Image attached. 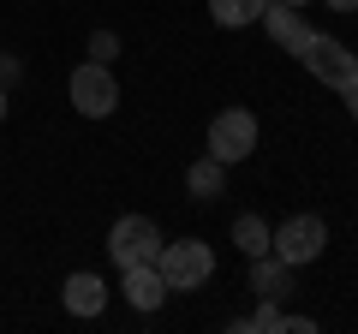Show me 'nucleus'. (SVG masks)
Masks as SVG:
<instances>
[{"instance_id":"nucleus-1","label":"nucleus","mask_w":358,"mask_h":334,"mask_svg":"<svg viewBox=\"0 0 358 334\" xmlns=\"http://www.w3.org/2000/svg\"><path fill=\"white\" fill-rule=\"evenodd\" d=\"M155 269H162L167 293H197V286L215 275V251H209L203 239H162Z\"/></svg>"},{"instance_id":"nucleus-2","label":"nucleus","mask_w":358,"mask_h":334,"mask_svg":"<svg viewBox=\"0 0 358 334\" xmlns=\"http://www.w3.org/2000/svg\"><path fill=\"white\" fill-rule=\"evenodd\" d=\"M268 251H275L287 269H310V263L329 251V221L322 215H287L281 227L268 233Z\"/></svg>"},{"instance_id":"nucleus-3","label":"nucleus","mask_w":358,"mask_h":334,"mask_svg":"<svg viewBox=\"0 0 358 334\" xmlns=\"http://www.w3.org/2000/svg\"><path fill=\"white\" fill-rule=\"evenodd\" d=\"M66 96H72V108L84 119H108L120 108V84H114V66H102V60H84L72 72V84H66Z\"/></svg>"},{"instance_id":"nucleus-4","label":"nucleus","mask_w":358,"mask_h":334,"mask_svg":"<svg viewBox=\"0 0 358 334\" xmlns=\"http://www.w3.org/2000/svg\"><path fill=\"white\" fill-rule=\"evenodd\" d=\"M155 251H162V227H155V215H120L114 227H108V257H114V269L155 263Z\"/></svg>"},{"instance_id":"nucleus-5","label":"nucleus","mask_w":358,"mask_h":334,"mask_svg":"<svg viewBox=\"0 0 358 334\" xmlns=\"http://www.w3.org/2000/svg\"><path fill=\"white\" fill-rule=\"evenodd\" d=\"M257 138H263V126H257L251 108H221L215 119H209V155L215 161H245V155L257 150Z\"/></svg>"},{"instance_id":"nucleus-6","label":"nucleus","mask_w":358,"mask_h":334,"mask_svg":"<svg viewBox=\"0 0 358 334\" xmlns=\"http://www.w3.org/2000/svg\"><path fill=\"white\" fill-rule=\"evenodd\" d=\"M299 66H305L317 84H329V90H341L346 84V72L358 66V54L346 48L341 36H322V30H310L305 42H299Z\"/></svg>"},{"instance_id":"nucleus-7","label":"nucleus","mask_w":358,"mask_h":334,"mask_svg":"<svg viewBox=\"0 0 358 334\" xmlns=\"http://www.w3.org/2000/svg\"><path fill=\"white\" fill-rule=\"evenodd\" d=\"M120 293H126L131 310H162L167 281H162V269H155V263H131V269H120Z\"/></svg>"},{"instance_id":"nucleus-8","label":"nucleus","mask_w":358,"mask_h":334,"mask_svg":"<svg viewBox=\"0 0 358 334\" xmlns=\"http://www.w3.org/2000/svg\"><path fill=\"white\" fill-rule=\"evenodd\" d=\"M60 305L72 310V317H102V310H108V281H102V275H90V269L66 275V286H60Z\"/></svg>"},{"instance_id":"nucleus-9","label":"nucleus","mask_w":358,"mask_h":334,"mask_svg":"<svg viewBox=\"0 0 358 334\" xmlns=\"http://www.w3.org/2000/svg\"><path fill=\"white\" fill-rule=\"evenodd\" d=\"M263 30H268V42H275V48L299 54V42L310 36V24H305V6H281V0H268V6H263Z\"/></svg>"},{"instance_id":"nucleus-10","label":"nucleus","mask_w":358,"mask_h":334,"mask_svg":"<svg viewBox=\"0 0 358 334\" xmlns=\"http://www.w3.org/2000/svg\"><path fill=\"white\" fill-rule=\"evenodd\" d=\"M293 275H299V269H287L275 251H268V257H251V293H257V298H275V305H281V298L293 293Z\"/></svg>"},{"instance_id":"nucleus-11","label":"nucleus","mask_w":358,"mask_h":334,"mask_svg":"<svg viewBox=\"0 0 358 334\" xmlns=\"http://www.w3.org/2000/svg\"><path fill=\"white\" fill-rule=\"evenodd\" d=\"M185 191L197 197V203H209V197L227 191V161H215V155H203V161H192V173H185Z\"/></svg>"},{"instance_id":"nucleus-12","label":"nucleus","mask_w":358,"mask_h":334,"mask_svg":"<svg viewBox=\"0 0 358 334\" xmlns=\"http://www.w3.org/2000/svg\"><path fill=\"white\" fill-rule=\"evenodd\" d=\"M263 6L268 0H209V18H215L221 30H245V24L263 18Z\"/></svg>"},{"instance_id":"nucleus-13","label":"nucleus","mask_w":358,"mask_h":334,"mask_svg":"<svg viewBox=\"0 0 358 334\" xmlns=\"http://www.w3.org/2000/svg\"><path fill=\"white\" fill-rule=\"evenodd\" d=\"M268 233H275V227H268L263 215H239V221H233V245L245 251V263H251V257H268Z\"/></svg>"},{"instance_id":"nucleus-14","label":"nucleus","mask_w":358,"mask_h":334,"mask_svg":"<svg viewBox=\"0 0 358 334\" xmlns=\"http://www.w3.org/2000/svg\"><path fill=\"white\" fill-rule=\"evenodd\" d=\"M281 317H287V310L275 305V298H257V310L239 322V328H251V334H281Z\"/></svg>"},{"instance_id":"nucleus-15","label":"nucleus","mask_w":358,"mask_h":334,"mask_svg":"<svg viewBox=\"0 0 358 334\" xmlns=\"http://www.w3.org/2000/svg\"><path fill=\"white\" fill-rule=\"evenodd\" d=\"M114 54H120V36H114V30H96V36H90V60L114 66Z\"/></svg>"},{"instance_id":"nucleus-16","label":"nucleus","mask_w":358,"mask_h":334,"mask_svg":"<svg viewBox=\"0 0 358 334\" xmlns=\"http://www.w3.org/2000/svg\"><path fill=\"white\" fill-rule=\"evenodd\" d=\"M341 102L352 108V119H358V66H352V72H346V84H341Z\"/></svg>"},{"instance_id":"nucleus-17","label":"nucleus","mask_w":358,"mask_h":334,"mask_svg":"<svg viewBox=\"0 0 358 334\" xmlns=\"http://www.w3.org/2000/svg\"><path fill=\"white\" fill-rule=\"evenodd\" d=\"M18 72H24V66H18L13 54H0V84H6V90H13V84H18Z\"/></svg>"},{"instance_id":"nucleus-18","label":"nucleus","mask_w":358,"mask_h":334,"mask_svg":"<svg viewBox=\"0 0 358 334\" xmlns=\"http://www.w3.org/2000/svg\"><path fill=\"white\" fill-rule=\"evenodd\" d=\"M329 13H358V0H322Z\"/></svg>"},{"instance_id":"nucleus-19","label":"nucleus","mask_w":358,"mask_h":334,"mask_svg":"<svg viewBox=\"0 0 358 334\" xmlns=\"http://www.w3.org/2000/svg\"><path fill=\"white\" fill-rule=\"evenodd\" d=\"M0 119H6V84H0Z\"/></svg>"},{"instance_id":"nucleus-20","label":"nucleus","mask_w":358,"mask_h":334,"mask_svg":"<svg viewBox=\"0 0 358 334\" xmlns=\"http://www.w3.org/2000/svg\"><path fill=\"white\" fill-rule=\"evenodd\" d=\"M281 6H310V0H281Z\"/></svg>"}]
</instances>
